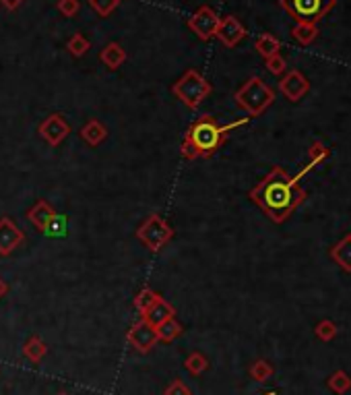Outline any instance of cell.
I'll list each match as a JSON object with an SVG mask.
<instances>
[{"label": "cell", "instance_id": "603a6c76", "mask_svg": "<svg viewBox=\"0 0 351 395\" xmlns=\"http://www.w3.org/2000/svg\"><path fill=\"white\" fill-rule=\"evenodd\" d=\"M184 367H186V371L192 375V377H199V375H203L205 371H209V360H207V356L205 354H201V352H190L188 354V358H186V363H184Z\"/></svg>", "mask_w": 351, "mask_h": 395}, {"label": "cell", "instance_id": "484cf974", "mask_svg": "<svg viewBox=\"0 0 351 395\" xmlns=\"http://www.w3.org/2000/svg\"><path fill=\"white\" fill-rule=\"evenodd\" d=\"M250 377L254 379V381H259V383H265L267 379H271L273 377V373H275V369H273V365L271 363H267V360H257V363H252L250 365Z\"/></svg>", "mask_w": 351, "mask_h": 395}, {"label": "cell", "instance_id": "277c9868", "mask_svg": "<svg viewBox=\"0 0 351 395\" xmlns=\"http://www.w3.org/2000/svg\"><path fill=\"white\" fill-rule=\"evenodd\" d=\"M213 91V85L194 68H188L174 85H172V93L190 110H197Z\"/></svg>", "mask_w": 351, "mask_h": 395}, {"label": "cell", "instance_id": "e0dca14e", "mask_svg": "<svg viewBox=\"0 0 351 395\" xmlns=\"http://www.w3.org/2000/svg\"><path fill=\"white\" fill-rule=\"evenodd\" d=\"M126 58H128V54H126V50H124L118 41L106 44V46L101 48V52H99V60H101L110 70L120 68V66L126 62Z\"/></svg>", "mask_w": 351, "mask_h": 395}, {"label": "cell", "instance_id": "44dd1931", "mask_svg": "<svg viewBox=\"0 0 351 395\" xmlns=\"http://www.w3.org/2000/svg\"><path fill=\"white\" fill-rule=\"evenodd\" d=\"M254 50L267 60V58L279 54V50H281V41H279L273 33H261V35L257 37V41H254Z\"/></svg>", "mask_w": 351, "mask_h": 395}, {"label": "cell", "instance_id": "d6a6232c", "mask_svg": "<svg viewBox=\"0 0 351 395\" xmlns=\"http://www.w3.org/2000/svg\"><path fill=\"white\" fill-rule=\"evenodd\" d=\"M23 2H25V0H0V6L6 8L8 12H12V10H17Z\"/></svg>", "mask_w": 351, "mask_h": 395}, {"label": "cell", "instance_id": "7c38bea8", "mask_svg": "<svg viewBox=\"0 0 351 395\" xmlns=\"http://www.w3.org/2000/svg\"><path fill=\"white\" fill-rule=\"evenodd\" d=\"M246 35H248V31H246V27L240 23L238 17L228 15V17H221V19H219V27H217L215 37H217L225 48H236Z\"/></svg>", "mask_w": 351, "mask_h": 395}, {"label": "cell", "instance_id": "8fae6325", "mask_svg": "<svg viewBox=\"0 0 351 395\" xmlns=\"http://www.w3.org/2000/svg\"><path fill=\"white\" fill-rule=\"evenodd\" d=\"M279 91L283 93L285 99L290 102H300L308 91H310V81L298 70V68H292L288 70L281 81H279Z\"/></svg>", "mask_w": 351, "mask_h": 395}, {"label": "cell", "instance_id": "5b68a950", "mask_svg": "<svg viewBox=\"0 0 351 395\" xmlns=\"http://www.w3.org/2000/svg\"><path fill=\"white\" fill-rule=\"evenodd\" d=\"M337 0H279V6L296 23H314L319 25L335 6Z\"/></svg>", "mask_w": 351, "mask_h": 395}, {"label": "cell", "instance_id": "d4e9b609", "mask_svg": "<svg viewBox=\"0 0 351 395\" xmlns=\"http://www.w3.org/2000/svg\"><path fill=\"white\" fill-rule=\"evenodd\" d=\"M159 298V292L151 290V288H143L137 296H134V309L139 311V315H145L147 309Z\"/></svg>", "mask_w": 351, "mask_h": 395}, {"label": "cell", "instance_id": "e575fe53", "mask_svg": "<svg viewBox=\"0 0 351 395\" xmlns=\"http://www.w3.org/2000/svg\"><path fill=\"white\" fill-rule=\"evenodd\" d=\"M263 395H275V392H269V394H263Z\"/></svg>", "mask_w": 351, "mask_h": 395}, {"label": "cell", "instance_id": "4316f807", "mask_svg": "<svg viewBox=\"0 0 351 395\" xmlns=\"http://www.w3.org/2000/svg\"><path fill=\"white\" fill-rule=\"evenodd\" d=\"M329 387L335 392V394H339V395H343V394H348L351 389V379H350V375L345 373V371H337V373H333L331 377H329Z\"/></svg>", "mask_w": 351, "mask_h": 395}, {"label": "cell", "instance_id": "ba28073f", "mask_svg": "<svg viewBox=\"0 0 351 395\" xmlns=\"http://www.w3.org/2000/svg\"><path fill=\"white\" fill-rule=\"evenodd\" d=\"M126 342H128V346L134 350V352H139V354H147V352H151L155 346H157V331H155V327L153 325H149L145 319H141L139 323H134L130 329H128V334H126Z\"/></svg>", "mask_w": 351, "mask_h": 395}, {"label": "cell", "instance_id": "9c48e42d", "mask_svg": "<svg viewBox=\"0 0 351 395\" xmlns=\"http://www.w3.org/2000/svg\"><path fill=\"white\" fill-rule=\"evenodd\" d=\"M37 133H39V137H41L48 145L58 147V145L68 137V133H70V124L64 120L62 114L56 112V114H50L46 120H41Z\"/></svg>", "mask_w": 351, "mask_h": 395}, {"label": "cell", "instance_id": "ffe728a7", "mask_svg": "<svg viewBox=\"0 0 351 395\" xmlns=\"http://www.w3.org/2000/svg\"><path fill=\"white\" fill-rule=\"evenodd\" d=\"M155 331H157V340H159V342L172 344L174 340H178V338L184 334V327L180 325V321H178L176 317H170L168 321L159 323V325L155 327Z\"/></svg>", "mask_w": 351, "mask_h": 395}, {"label": "cell", "instance_id": "cb8c5ba5", "mask_svg": "<svg viewBox=\"0 0 351 395\" xmlns=\"http://www.w3.org/2000/svg\"><path fill=\"white\" fill-rule=\"evenodd\" d=\"M66 50H68L74 58H81V56H85V54L91 50V41H89L83 33H72V37L66 41Z\"/></svg>", "mask_w": 351, "mask_h": 395}, {"label": "cell", "instance_id": "3957f363", "mask_svg": "<svg viewBox=\"0 0 351 395\" xmlns=\"http://www.w3.org/2000/svg\"><path fill=\"white\" fill-rule=\"evenodd\" d=\"M238 108H242L250 118H257L271 108L275 102V91L261 79V77H250L234 95Z\"/></svg>", "mask_w": 351, "mask_h": 395}, {"label": "cell", "instance_id": "1f68e13d", "mask_svg": "<svg viewBox=\"0 0 351 395\" xmlns=\"http://www.w3.org/2000/svg\"><path fill=\"white\" fill-rule=\"evenodd\" d=\"M163 395H192V392L188 389V385H186L182 379H174V381L163 389Z\"/></svg>", "mask_w": 351, "mask_h": 395}, {"label": "cell", "instance_id": "f1b7e54d", "mask_svg": "<svg viewBox=\"0 0 351 395\" xmlns=\"http://www.w3.org/2000/svg\"><path fill=\"white\" fill-rule=\"evenodd\" d=\"M317 338L319 340H323V342H331V340H335L337 338V325L333 323V321H329V319H325V321H321L319 325H317Z\"/></svg>", "mask_w": 351, "mask_h": 395}, {"label": "cell", "instance_id": "9a60e30c", "mask_svg": "<svg viewBox=\"0 0 351 395\" xmlns=\"http://www.w3.org/2000/svg\"><path fill=\"white\" fill-rule=\"evenodd\" d=\"M331 157V149L323 143V141H314L312 145H310V149H308V164H306V168H302L294 178L300 182L308 172H312L319 164H323L325 160H329Z\"/></svg>", "mask_w": 351, "mask_h": 395}, {"label": "cell", "instance_id": "ac0fdd59", "mask_svg": "<svg viewBox=\"0 0 351 395\" xmlns=\"http://www.w3.org/2000/svg\"><path fill=\"white\" fill-rule=\"evenodd\" d=\"M329 255H331V259H333L343 271L351 273V232L348 236H343V238L329 251Z\"/></svg>", "mask_w": 351, "mask_h": 395}, {"label": "cell", "instance_id": "30bf717a", "mask_svg": "<svg viewBox=\"0 0 351 395\" xmlns=\"http://www.w3.org/2000/svg\"><path fill=\"white\" fill-rule=\"evenodd\" d=\"M27 220L41 234H52V228L58 220V213L46 199H39L33 207L27 209Z\"/></svg>", "mask_w": 351, "mask_h": 395}, {"label": "cell", "instance_id": "2e32d148", "mask_svg": "<svg viewBox=\"0 0 351 395\" xmlns=\"http://www.w3.org/2000/svg\"><path fill=\"white\" fill-rule=\"evenodd\" d=\"M81 139L87 143V145H91V147H97V145H101L106 139H108V128H106V124L103 122H99L97 118H91V120H87L83 126H81Z\"/></svg>", "mask_w": 351, "mask_h": 395}, {"label": "cell", "instance_id": "4fadbf2b", "mask_svg": "<svg viewBox=\"0 0 351 395\" xmlns=\"http://www.w3.org/2000/svg\"><path fill=\"white\" fill-rule=\"evenodd\" d=\"M25 242V234L8 215L0 218V257L12 255Z\"/></svg>", "mask_w": 351, "mask_h": 395}, {"label": "cell", "instance_id": "4dcf8cb0", "mask_svg": "<svg viewBox=\"0 0 351 395\" xmlns=\"http://www.w3.org/2000/svg\"><path fill=\"white\" fill-rule=\"evenodd\" d=\"M56 8L62 17H77V12L81 10V0H58L56 2Z\"/></svg>", "mask_w": 351, "mask_h": 395}, {"label": "cell", "instance_id": "d590c367", "mask_svg": "<svg viewBox=\"0 0 351 395\" xmlns=\"http://www.w3.org/2000/svg\"><path fill=\"white\" fill-rule=\"evenodd\" d=\"M56 395H68L66 392H60V394H56Z\"/></svg>", "mask_w": 351, "mask_h": 395}, {"label": "cell", "instance_id": "83f0119b", "mask_svg": "<svg viewBox=\"0 0 351 395\" xmlns=\"http://www.w3.org/2000/svg\"><path fill=\"white\" fill-rule=\"evenodd\" d=\"M265 66H267V70H269L271 75H275V77H283V75L288 73V62H285V58H283L281 54H275V56L267 58V60H265Z\"/></svg>", "mask_w": 351, "mask_h": 395}, {"label": "cell", "instance_id": "5bb4252c", "mask_svg": "<svg viewBox=\"0 0 351 395\" xmlns=\"http://www.w3.org/2000/svg\"><path fill=\"white\" fill-rule=\"evenodd\" d=\"M176 315V309L166 300V298H157L149 309H147V313L145 315H141V319H145L149 325H153V327H157L159 323H163V321H168L170 317H174Z\"/></svg>", "mask_w": 351, "mask_h": 395}, {"label": "cell", "instance_id": "6da1fadb", "mask_svg": "<svg viewBox=\"0 0 351 395\" xmlns=\"http://www.w3.org/2000/svg\"><path fill=\"white\" fill-rule=\"evenodd\" d=\"M306 197L308 193L281 166H273L271 172L248 193V199L259 205L263 213L275 224L288 222L306 201Z\"/></svg>", "mask_w": 351, "mask_h": 395}, {"label": "cell", "instance_id": "8992f818", "mask_svg": "<svg viewBox=\"0 0 351 395\" xmlns=\"http://www.w3.org/2000/svg\"><path fill=\"white\" fill-rule=\"evenodd\" d=\"M134 234L151 253H159L174 238V228L159 213H151L145 218Z\"/></svg>", "mask_w": 351, "mask_h": 395}, {"label": "cell", "instance_id": "52a82bcc", "mask_svg": "<svg viewBox=\"0 0 351 395\" xmlns=\"http://www.w3.org/2000/svg\"><path fill=\"white\" fill-rule=\"evenodd\" d=\"M219 19H221V17H217V12H215L211 6L205 4V6L197 8V10L190 15V19H188V29H190L201 41H209V39H213L215 33H217Z\"/></svg>", "mask_w": 351, "mask_h": 395}, {"label": "cell", "instance_id": "f546056e", "mask_svg": "<svg viewBox=\"0 0 351 395\" xmlns=\"http://www.w3.org/2000/svg\"><path fill=\"white\" fill-rule=\"evenodd\" d=\"M120 0H89V6L99 15V17H110L118 8Z\"/></svg>", "mask_w": 351, "mask_h": 395}, {"label": "cell", "instance_id": "7402d4cb", "mask_svg": "<svg viewBox=\"0 0 351 395\" xmlns=\"http://www.w3.org/2000/svg\"><path fill=\"white\" fill-rule=\"evenodd\" d=\"M292 35L300 46H310L319 37V25H314V23H296L294 29H292Z\"/></svg>", "mask_w": 351, "mask_h": 395}, {"label": "cell", "instance_id": "7a4b0ae2", "mask_svg": "<svg viewBox=\"0 0 351 395\" xmlns=\"http://www.w3.org/2000/svg\"><path fill=\"white\" fill-rule=\"evenodd\" d=\"M248 120L250 118H242V120H236L230 124H219L211 114H203L184 133L180 151L186 160L211 157L213 153H217V149H221V145L228 141L230 133L236 131L238 126H244Z\"/></svg>", "mask_w": 351, "mask_h": 395}, {"label": "cell", "instance_id": "836d02e7", "mask_svg": "<svg viewBox=\"0 0 351 395\" xmlns=\"http://www.w3.org/2000/svg\"><path fill=\"white\" fill-rule=\"evenodd\" d=\"M6 294H8V284H6V282H4V280L0 278V300H2V298H4Z\"/></svg>", "mask_w": 351, "mask_h": 395}, {"label": "cell", "instance_id": "d6986e66", "mask_svg": "<svg viewBox=\"0 0 351 395\" xmlns=\"http://www.w3.org/2000/svg\"><path fill=\"white\" fill-rule=\"evenodd\" d=\"M21 352H23V356H25L29 363L39 365V363L46 358V354H48V346H46V342H43L39 336H31V338L23 344Z\"/></svg>", "mask_w": 351, "mask_h": 395}]
</instances>
